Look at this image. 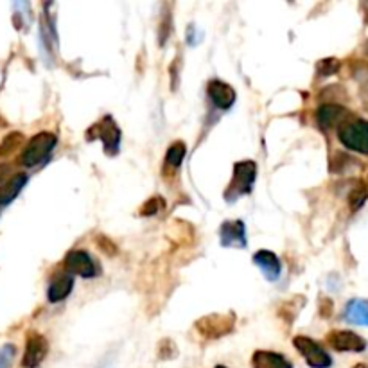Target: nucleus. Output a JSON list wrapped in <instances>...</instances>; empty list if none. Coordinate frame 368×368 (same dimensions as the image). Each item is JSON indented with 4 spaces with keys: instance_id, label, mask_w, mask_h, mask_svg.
<instances>
[{
    "instance_id": "2",
    "label": "nucleus",
    "mask_w": 368,
    "mask_h": 368,
    "mask_svg": "<svg viewBox=\"0 0 368 368\" xmlns=\"http://www.w3.org/2000/svg\"><path fill=\"white\" fill-rule=\"evenodd\" d=\"M257 178V164L253 160H242L234 165V177L225 191V200L234 203L238 198L252 192L253 184Z\"/></svg>"
},
{
    "instance_id": "13",
    "label": "nucleus",
    "mask_w": 368,
    "mask_h": 368,
    "mask_svg": "<svg viewBox=\"0 0 368 368\" xmlns=\"http://www.w3.org/2000/svg\"><path fill=\"white\" fill-rule=\"evenodd\" d=\"M253 264L264 273V277L269 282H275L280 277V273H282L280 259L277 257L275 253L269 252V250H259V252L253 255Z\"/></svg>"
},
{
    "instance_id": "25",
    "label": "nucleus",
    "mask_w": 368,
    "mask_h": 368,
    "mask_svg": "<svg viewBox=\"0 0 368 368\" xmlns=\"http://www.w3.org/2000/svg\"><path fill=\"white\" fill-rule=\"evenodd\" d=\"M295 300H288V302L282 303L279 309V316L280 318L288 320V323H291L293 320L296 318V313H299V306L295 303Z\"/></svg>"
},
{
    "instance_id": "9",
    "label": "nucleus",
    "mask_w": 368,
    "mask_h": 368,
    "mask_svg": "<svg viewBox=\"0 0 368 368\" xmlns=\"http://www.w3.org/2000/svg\"><path fill=\"white\" fill-rule=\"evenodd\" d=\"M49 354V342L40 333H31L27 336L26 352H23L22 367L23 368H38L45 361Z\"/></svg>"
},
{
    "instance_id": "3",
    "label": "nucleus",
    "mask_w": 368,
    "mask_h": 368,
    "mask_svg": "<svg viewBox=\"0 0 368 368\" xmlns=\"http://www.w3.org/2000/svg\"><path fill=\"white\" fill-rule=\"evenodd\" d=\"M58 144V138L56 135L50 133V131H42V133H36L35 137L26 144V150L20 155V164L23 167H35V165L42 164L52 150Z\"/></svg>"
},
{
    "instance_id": "27",
    "label": "nucleus",
    "mask_w": 368,
    "mask_h": 368,
    "mask_svg": "<svg viewBox=\"0 0 368 368\" xmlns=\"http://www.w3.org/2000/svg\"><path fill=\"white\" fill-rule=\"evenodd\" d=\"M169 35H171V16H169V13H164V18H162L160 22V29H158V42H160V45H165Z\"/></svg>"
},
{
    "instance_id": "8",
    "label": "nucleus",
    "mask_w": 368,
    "mask_h": 368,
    "mask_svg": "<svg viewBox=\"0 0 368 368\" xmlns=\"http://www.w3.org/2000/svg\"><path fill=\"white\" fill-rule=\"evenodd\" d=\"M67 273L70 275H79L83 279H94L97 277L99 269H97L96 261L90 257L89 252L84 250H72V252L67 253L65 261H63Z\"/></svg>"
},
{
    "instance_id": "24",
    "label": "nucleus",
    "mask_w": 368,
    "mask_h": 368,
    "mask_svg": "<svg viewBox=\"0 0 368 368\" xmlns=\"http://www.w3.org/2000/svg\"><path fill=\"white\" fill-rule=\"evenodd\" d=\"M162 207H164V200H162L160 196H155V198H150V200L143 205V208H140V216L150 218V216L157 214Z\"/></svg>"
},
{
    "instance_id": "14",
    "label": "nucleus",
    "mask_w": 368,
    "mask_h": 368,
    "mask_svg": "<svg viewBox=\"0 0 368 368\" xmlns=\"http://www.w3.org/2000/svg\"><path fill=\"white\" fill-rule=\"evenodd\" d=\"M252 368H293V363L273 350H255L252 356Z\"/></svg>"
},
{
    "instance_id": "22",
    "label": "nucleus",
    "mask_w": 368,
    "mask_h": 368,
    "mask_svg": "<svg viewBox=\"0 0 368 368\" xmlns=\"http://www.w3.org/2000/svg\"><path fill=\"white\" fill-rule=\"evenodd\" d=\"M340 67H342V62L338 58H323L316 63V72L322 77H329L340 72Z\"/></svg>"
},
{
    "instance_id": "7",
    "label": "nucleus",
    "mask_w": 368,
    "mask_h": 368,
    "mask_svg": "<svg viewBox=\"0 0 368 368\" xmlns=\"http://www.w3.org/2000/svg\"><path fill=\"white\" fill-rule=\"evenodd\" d=\"M325 342L330 349L338 352H364L368 347L367 340L352 330L334 329L325 336Z\"/></svg>"
},
{
    "instance_id": "6",
    "label": "nucleus",
    "mask_w": 368,
    "mask_h": 368,
    "mask_svg": "<svg viewBox=\"0 0 368 368\" xmlns=\"http://www.w3.org/2000/svg\"><path fill=\"white\" fill-rule=\"evenodd\" d=\"M293 347L302 354V357L311 368H330V364H333V357L329 356V352L311 338L295 336L293 338Z\"/></svg>"
},
{
    "instance_id": "16",
    "label": "nucleus",
    "mask_w": 368,
    "mask_h": 368,
    "mask_svg": "<svg viewBox=\"0 0 368 368\" xmlns=\"http://www.w3.org/2000/svg\"><path fill=\"white\" fill-rule=\"evenodd\" d=\"M343 318L352 325L368 327V300L354 299L349 300L343 311Z\"/></svg>"
},
{
    "instance_id": "17",
    "label": "nucleus",
    "mask_w": 368,
    "mask_h": 368,
    "mask_svg": "<svg viewBox=\"0 0 368 368\" xmlns=\"http://www.w3.org/2000/svg\"><path fill=\"white\" fill-rule=\"evenodd\" d=\"M27 177L26 174H15L13 178H9L4 185H0V205H8L9 201H13L16 198L22 187L26 185Z\"/></svg>"
},
{
    "instance_id": "10",
    "label": "nucleus",
    "mask_w": 368,
    "mask_h": 368,
    "mask_svg": "<svg viewBox=\"0 0 368 368\" xmlns=\"http://www.w3.org/2000/svg\"><path fill=\"white\" fill-rule=\"evenodd\" d=\"M350 116V111L343 108L342 104H322L316 110V123L323 131H333L340 128V124Z\"/></svg>"
},
{
    "instance_id": "12",
    "label": "nucleus",
    "mask_w": 368,
    "mask_h": 368,
    "mask_svg": "<svg viewBox=\"0 0 368 368\" xmlns=\"http://www.w3.org/2000/svg\"><path fill=\"white\" fill-rule=\"evenodd\" d=\"M207 94L208 99L214 103V106H218L219 110H228L232 108V104L235 103V90L232 89L230 84L223 83L219 79L208 81L207 84Z\"/></svg>"
},
{
    "instance_id": "30",
    "label": "nucleus",
    "mask_w": 368,
    "mask_h": 368,
    "mask_svg": "<svg viewBox=\"0 0 368 368\" xmlns=\"http://www.w3.org/2000/svg\"><path fill=\"white\" fill-rule=\"evenodd\" d=\"M178 67H180V56H178V60L173 63V65L169 67V74H171V76H174V79H173V89H177L178 76H180V72H178Z\"/></svg>"
},
{
    "instance_id": "1",
    "label": "nucleus",
    "mask_w": 368,
    "mask_h": 368,
    "mask_svg": "<svg viewBox=\"0 0 368 368\" xmlns=\"http://www.w3.org/2000/svg\"><path fill=\"white\" fill-rule=\"evenodd\" d=\"M338 140L350 151L367 155L368 157V121L350 113L340 128H338Z\"/></svg>"
},
{
    "instance_id": "20",
    "label": "nucleus",
    "mask_w": 368,
    "mask_h": 368,
    "mask_svg": "<svg viewBox=\"0 0 368 368\" xmlns=\"http://www.w3.org/2000/svg\"><path fill=\"white\" fill-rule=\"evenodd\" d=\"M23 140H26V138H23V135L20 133V131H11L9 135H6L4 140L0 143V157H9L13 151H16L22 146Z\"/></svg>"
},
{
    "instance_id": "19",
    "label": "nucleus",
    "mask_w": 368,
    "mask_h": 368,
    "mask_svg": "<svg viewBox=\"0 0 368 368\" xmlns=\"http://www.w3.org/2000/svg\"><path fill=\"white\" fill-rule=\"evenodd\" d=\"M367 198H368V182L357 180L356 185H354L352 191H350V194H349L350 211L352 212L359 211V208L364 205V201H367Z\"/></svg>"
},
{
    "instance_id": "11",
    "label": "nucleus",
    "mask_w": 368,
    "mask_h": 368,
    "mask_svg": "<svg viewBox=\"0 0 368 368\" xmlns=\"http://www.w3.org/2000/svg\"><path fill=\"white\" fill-rule=\"evenodd\" d=\"M219 241L225 248H246V230L241 219L225 221L219 226Z\"/></svg>"
},
{
    "instance_id": "26",
    "label": "nucleus",
    "mask_w": 368,
    "mask_h": 368,
    "mask_svg": "<svg viewBox=\"0 0 368 368\" xmlns=\"http://www.w3.org/2000/svg\"><path fill=\"white\" fill-rule=\"evenodd\" d=\"M96 242H97V248H99L101 252L106 253L108 257H113V255H117V246L110 238H106V235L101 234L96 238Z\"/></svg>"
},
{
    "instance_id": "18",
    "label": "nucleus",
    "mask_w": 368,
    "mask_h": 368,
    "mask_svg": "<svg viewBox=\"0 0 368 368\" xmlns=\"http://www.w3.org/2000/svg\"><path fill=\"white\" fill-rule=\"evenodd\" d=\"M187 155V146L182 140H177L169 146L167 155H165V165L177 171L182 164H184V158Z\"/></svg>"
},
{
    "instance_id": "32",
    "label": "nucleus",
    "mask_w": 368,
    "mask_h": 368,
    "mask_svg": "<svg viewBox=\"0 0 368 368\" xmlns=\"http://www.w3.org/2000/svg\"><path fill=\"white\" fill-rule=\"evenodd\" d=\"M187 42L191 43V45H194V27H189V36H187Z\"/></svg>"
},
{
    "instance_id": "4",
    "label": "nucleus",
    "mask_w": 368,
    "mask_h": 368,
    "mask_svg": "<svg viewBox=\"0 0 368 368\" xmlns=\"http://www.w3.org/2000/svg\"><path fill=\"white\" fill-rule=\"evenodd\" d=\"M87 138H89V140L99 138L104 146V153L110 155V157L119 153L121 130L111 116H104L99 123L94 124V126L87 131Z\"/></svg>"
},
{
    "instance_id": "23",
    "label": "nucleus",
    "mask_w": 368,
    "mask_h": 368,
    "mask_svg": "<svg viewBox=\"0 0 368 368\" xmlns=\"http://www.w3.org/2000/svg\"><path fill=\"white\" fill-rule=\"evenodd\" d=\"M350 164H354L352 157L342 153V151H336V153L333 155V158H330L329 167H330V171H333V173H343L347 165H350Z\"/></svg>"
},
{
    "instance_id": "5",
    "label": "nucleus",
    "mask_w": 368,
    "mask_h": 368,
    "mask_svg": "<svg viewBox=\"0 0 368 368\" xmlns=\"http://www.w3.org/2000/svg\"><path fill=\"white\" fill-rule=\"evenodd\" d=\"M235 327L234 313L225 315H207L194 323L196 333L205 340H219V338L230 334Z\"/></svg>"
},
{
    "instance_id": "15",
    "label": "nucleus",
    "mask_w": 368,
    "mask_h": 368,
    "mask_svg": "<svg viewBox=\"0 0 368 368\" xmlns=\"http://www.w3.org/2000/svg\"><path fill=\"white\" fill-rule=\"evenodd\" d=\"M72 288H74L72 275H70V273H60V275L50 282L49 289H47V299H49V302L52 303L62 302V300H65L67 296L72 293Z\"/></svg>"
},
{
    "instance_id": "29",
    "label": "nucleus",
    "mask_w": 368,
    "mask_h": 368,
    "mask_svg": "<svg viewBox=\"0 0 368 368\" xmlns=\"http://www.w3.org/2000/svg\"><path fill=\"white\" fill-rule=\"evenodd\" d=\"M13 357H15V347L6 345L4 349L0 350V368H9L13 363Z\"/></svg>"
},
{
    "instance_id": "28",
    "label": "nucleus",
    "mask_w": 368,
    "mask_h": 368,
    "mask_svg": "<svg viewBox=\"0 0 368 368\" xmlns=\"http://www.w3.org/2000/svg\"><path fill=\"white\" fill-rule=\"evenodd\" d=\"M318 313H320V316H322V318H325V320L333 316L334 302L329 299V296H323L322 295L318 299Z\"/></svg>"
},
{
    "instance_id": "34",
    "label": "nucleus",
    "mask_w": 368,
    "mask_h": 368,
    "mask_svg": "<svg viewBox=\"0 0 368 368\" xmlns=\"http://www.w3.org/2000/svg\"><path fill=\"white\" fill-rule=\"evenodd\" d=\"M216 368H226V367H223V364H218V367H216Z\"/></svg>"
},
{
    "instance_id": "33",
    "label": "nucleus",
    "mask_w": 368,
    "mask_h": 368,
    "mask_svg": "<svg viewBox=\"0 0 368 368\" xmlns=\"http://www.w3.org/2000/svg\"><path fill=\"white\" fill-rule=\"evenodd\" d=\"M352 368H368V363H357V364H354Z\"/></svg>"
},
{
    "instance_id": "21",
    "label": "nucleus",
    "mask_w": 368,
    "mask_h": 368,
    "mask_svg": "<svg viewBox=\"0 0 368 368\" xmlns=\"http://www.w3.org/2000/svg\"><path fill=\"white\" fill-rule=\"evenodd\" d=\"M157 356L160 361H171L178 357V347L171 338H164L157 345Z\"/></svg>"
},
{
    "instance_id": "31",
    "label": "nucleus",
    "mask_w": 368,
    "mask_h": 368,
    "mask_svg": "<svg viewBox=\"0 0 368 368\" xmlns=\"http://www.w3.org/2000/svg\"><path fill=\"white\" fill-rule=\"evenodd\" d=\"M11 173V165L9 164H0V180H4L8 174Z\"/></svg>"
}]
</instances>
